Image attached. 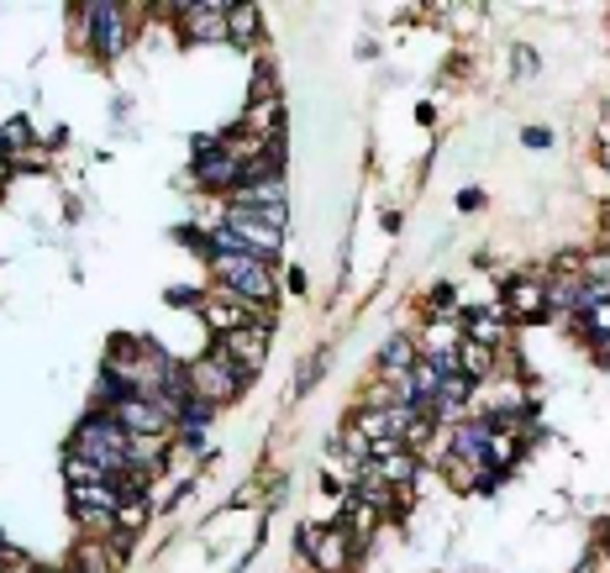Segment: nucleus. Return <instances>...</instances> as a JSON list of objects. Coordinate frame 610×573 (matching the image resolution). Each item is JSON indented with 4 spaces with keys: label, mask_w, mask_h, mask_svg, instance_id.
<instances>
[{
    "label": "nucleus",
    "mask_w": 610,
    "mask_h": 573,
    "mask_svg": "<svg viewBox=\"0 0 610 573\" xmlns=\"http://www.w3.org/2000/svg\"><path fill=\"white\" fill-rule=\"evenodd\" d=\"M479 206H485L479 190H463V195H457V211H479Z\"/></svg>",
    "instance_id": "25"
},
{
    "label": "nucleus",
    "mask_w": 610,
    "mask_h": 573,
    "mask_svg": "<svg viewBox=\"0 0 610 573\" xmlns=\"http://www.w3.org/2000/svg\"><path fill=\"white\" fill-rule=\"evenodd\" d=\"M126 442H132V437H126V431L111 422L106 411H90L85 422L74 426V437H69V448H74V453H85L95 468H106L111 479L132 468V458H126Z\"/></svg>",
    "instance_id": "4"
},
{
    "label": "nucleus",
    "mask_w": 610,
    "mask_h": 573,
    "mask_svg": "<svg viewBox=\"0 0 610 573\" xmlns=\"http://www.w3.org/2000/svg\"><path fill=\"white\" fill-rule=\"evenodd\" d=\"M521 143L542 153V148H552V132H548V126H526V132H521Z\"/></svg>",
    "instance_id": "23"
},
{
    "label": "nucleus",
    "mask_w": 610,
    "mask_h": 573,
    "mask_svg": "<svg viewBox=\"0 0 610 573\" xmlns=\"http://www.w3.org/2000/svg\"><path fill=\"white\" fill-rule=\"evenodd\" d=\"M148 521H152V505H148V500H122V511H117V532L137 542V537L148 532Z\"/></svg>",
    "instance_id": "19"
},
{
    "label": "nucleus",
    "mask_w": 610,
    "mask_h": 573,
    "mask_svg": "<svg viewBox=\"0 0 610 573\" xmlns=\"http://www.w3.org/2000/svg\"><path fill=\"white\" fill-rule=\"evenodd\" d=\"M327 368H332V348H321V353H310V363L295 368V394H310L321 379H327Z\"/></svg>",
    "instance_id": "20"
},
{
    "label": "nucleus",
    "mask_w": 610,
    "mask_h": 573,
    "mask_svg": "<svg viewBox=\"0 0 610 573\" xmlns=\"http://www.w3.org/2000/svg\"><path fill=\"white\" fill-rule=\"evenodd\" d=\"M416 358H422V342L416 337H385L379 342V358H374V374L379 379H405L411 368H416Z\"/></svg>",
    "instance_id": "15"
},
{
    "label": "nucleus",
    "mask_w": 610,
    "mask_h": 573,
    "mask_svg": "<svg viewBox=\"0 0 610 573\" xmlns=\"http://www.w3.org/2000/svg\"><path fill=\"white\" fill-rule=\"evenodd\" d=\"M206 264H211L216 284H227L232 295H243L247 305H258V310L274 316V301H279L274 264H264V258H253V253H211Z\"/></svg>",
    "instance_id": "2"
},
{
    "label": "nucleus",
    "mask_w": 610,
    "mask_h": 573,
    "mask_svg": "<svg viewBox=\"0 0 610 573\" xmlns=\"http://www.w3.org/2000/svg\"><path fill=\"white\" fill-rule=\"evenodd\" d=\"M258 32H264V11H258V5H227V42L253 48Z\"/></svg>",
    "instance_id": "17"
},
{
    "label": "nucleus",
    "mask_w": 610,
    "mask_h": 573,
    "mask_svg": "<svg viewBox=\"0 0 610 573\" xmlns=\"http://www.w3.org/2000/svg\"><path fill=\"white\" fill-rule=\"evenodd\" d=\"M310 290V279H305V269H290V295H305Z\"/></svg>",
    "instance_id": "26"
},
{
    "label": "nucleus",
    "mask_w": 610,
    "mask_h": 573,
    "mask_svg": "<svg viewBox=\"0 0 610 573\" xmlns=\"http://www.w3.org/2000/svg\"><path fill=\"white\" fill-rule=\"evenodd\" d=\"M5 180H16V169H11V158L0 153V184H5Z\"/></svg>",
    "instance_id": "27"
},
{
    "label": "nucleus",
    "mask_w": 610,
    "mask_h": 573,
    "mask_svg": "<svg viewBox=\"0 0 610 573\" xmlns=\"http://www.w3.org/2000/svg\"><path fill=\"white\" fill-rule=\"evenodd\" d=\"M59 573H69V569H59Z\"/></svg>",
    "instance_id": "29"
},
{
    "label": "nucleus",
    "mask_w": 610,
    "mask_h": 573,
    "mask_svg": "<svg viewBox=\"0 0 610 573\" xmlns=\"http://www.w3.org/2000/svg\"><path fill=\"white\" fill-rule=\"evenodd\" d=\"M200 321H206L216 337L243 332V327H274V316H269V310L247 305L243 295H232L227 284H211V290H206V301H200Z\"/></svg>",
    "instance_id": "6"
},
{
    "label": "nucleus",
    "mask_w": 610,
    "mask_h": 573,
    "mask_svg": "<svg viewBox=\"0 0 610 573\" xmlns=\"http://www.w3.org/2000/svg\"><path fill=\"white\" fill-rule=\"evenodd\" d=\"M221 227L232 232L237 253H253L264 264H274L284 247V227H290V206L279 211H247V206H221Z\"/></svg>",
    "instance_id": "3"
},
{
    "label": "nucleus",
    "mask_w": 610,
    "mask_h": 573,
    "mask_svg": "<svg viewBox=\"0 0 610 573\" xmlns=\"http://www.w3.org/2000/svg\"><path fill=\"white\" fill-rule=\"evenodd\" d=\"M247 385H253V379L237 374L227 358H216V353H200V358L184 363V390L195 394V400H206V405H216V411H221V405H232Z\"/></svg>",
    "instance_id": "5"
},
{
    "label": "nucleus",
    "mask_w": 610,
    "mask_h": 573,
    "mask_svg": "<svg viewBox=\"0 0 610 573\" xmlns=\"http://www.w3.org/2000/svg\"><path fill=\"white\" fill-rule=\"evenodd\" d=\"M143 11L148 5H122V0H90V5H80V16H85V48L100 63H122L126 48H132V32L143 27Z\"/></svg>",
    "instance_id": "1"
},
{
    "label": "nucleus",
    "mask_w": 610,
    "mask_h": 573,
    "mask_svg": "<svg viewBox=\"0 0 610 573\" xmlns=\"http://www.w3.org/2000/svg\"><path fill=\"white\" fill-rule=\"evenodd\" d=\"M600 552H610V526H606V532H600Z\"/></svg>",
    "instance_id": "28"
},
{
    "label": "nucleus",
    "mask_w": 610,
    "mask_h": 573,
    "mask_svg": "<svg viewBox=\"0 0 610 573\" xmlns=\"http://www.w3.org/2000/svg\"><path fill=\"white\" fill-rule=\"evenodd\" d=\"M574 573H610V552H589Z\"/></svg>",
    "instance_id": "24"
},
{
    "label": "nucleus",
    "mask_w": 610,
    "mask_h": 573,
    "mask_svg": "<svg viewBox=\"0 0 610 573\" xmlns=\"http://www.w3.org/2000/svg\"><path fill=\"white\" fill-rule=\"evenodd\" d=\"M305 563H310L316 573H353V569H358V547L347 542V532H342V526H332V521H327V526L316 532L310 552H305Z\"/></svg>",
    "instance_id": "10"
},
{
    "label": "nucleus",
    "mask_w": 610,
    "mask_h": 573,
    "mask_svg": "<svg viewBox=\"0 0 610 573\" xmlns=\"http://www.w3.org/2000/svg\"><path fill=\"white\" fill-rule=\"evenodd\" d=\"M206 353H216V358H227L237 374H264V363H269V327H243V332H227L216 337Z\"/></svg>",
    "instance_id": "8"
},
{
    "label": "nucleus",
    "mask_w": 610,
    "mask_h": 573,
    "mask_svg": "<svg viewBox=\"0 0 610 573\" xmlns=\"http://www.w3.org/2000/svg\"><path fill=\"white\" fill-rule=\"evenodd\" d=\"M174 32L190 48L227 42V0H184V5H174Z\"/></svg>",
    "instance_id": "7"
},
{
    "label": "nucleus",
    "mask_w": 610,
    "mask_h": 573,
    "mask_svg": "<svg viewBox=\"0 0 610 573\" xmlns=\"http://www.w3.org/2000/svg\"><path fill=\"white\" fill-rule=\"evenodd\" d=\"M284 174H264V180H243L221 206H247V211H279L284 206Z\"/></svg>",
    "instance_id": "14"
},
{
    "label": "nucleus",
    "mask_w": 610,
    "mask_h": 573,
    "mask_svg": "<svg viewBox=\"0 0 610 573\" xmlns=\"http://www.w3.org/2000/svg\"><path fill=\"white\" fill-rule=\"evenodd\" d=\"M500 368V353H489V348H479V342H457V374L468 379V385H485L489 374Z\"/></svg>",
    "instance_id": "16"
},
{
    "label": "nucleus",
    "mask_w": 610,
    "mask_h": 573,
    "mask_svg": "<svg viewBox=\"0 0 610 573\" xmlns=\"http://www.w3.org/2000/svg\"><path fill=\"white\" fill-rule=\"evenodd\" d=\"M364 474L385 484V489H411V484L422 479V453H411V448H400V453H385V458H368Z\"/></svg>",
    "instance_id": "13"
},
{
    "label": "nucleus",
    "mask_w": 610,
    "mask_h": 573,
    "mask_svg": "<svg viewBox=\"0 0 610 573\" xmlns=\"http://www.w3.org/2000/svg\"><path fill=\"white\" fill-rule=\"evenodd\" d=\"M69 573H122L126 569V552L117 542H100V537H80L63 558Z\"/></svg>",
    "instance_id": "12"
},
{
    "label": "nucleus",
    "mask_w": 610,
    "mask_h": 573,
    "mask_svg": "<svg viewBox=\"0 0 610 573\" xmlns=\"http://www.w3.org/2000/svg\"><path fill=\"white\" fill-rule=\"evenodd\" d=\"M511 69H516L521 80H532V74H537V53H532L526 42H516V48H511Z\"/></svg>",
    "instance_id": "22"
},
{
    "label": "nucleus",
    "mask_w": 610,
    "mask_h": 573,
    "mask_svg": "<svg viewBox=\"0 0 610 573\" xmlns=\"http://www.w3.org/2000/svg\"><path fill=\"white\" fill-rule=\"evenodd\" d=\"M500 310H505L511 321H548V279H537V273H516V279H505V290H500Z\"/></svg>",
    "instance_id": "9"
},
{
    "label": "nucleus",
    "mask_w": 610,
    "mask_h": 573,
    "mask_svg": "<svg viewBox=\"0 0 610 573\" xmlns=\"http://www.w3.org/2000/svg\"><path fill=\"white\" fill-rule=\"evenodd\" d=\"M0 153H5V148H0Z\"/></svg>",
    "instance_id": "30"
},
{
    "label": "nucleus",
    "mask_w": 610,
    "mask_h": 573,
    "mask_svg": "<svg viewBox=\"0 0 610 573\" xmlns=\"http://www.w3.org/2000/svg\"><path fill=\"white\" fill-rule=\"evenodd\" d=\"M457 332L468 342H479V348H489V353H500L511 342V316L500 310V301L485 305V310H457Z\"/></svg>",
    "instance_id": "11"
},
{
    "label": "nucleus",
    "mask_w": 610,
    "mask_h": 573,
    "mask_svg": "<svg viewBox=\"0 0 610 573\" xmlns=\"http://www.w3.org/2000/svg\"><path fill=\"white\" fill-rule=\"evenodd\" d=\"M59 474H63V489H80V484H100V479H111L106 468H95L85 453H74V448H63L59 458Z\"/></svg>",
    "instance_id": "18"
},
{
    "label": "nucleus",
    "mask_w": 610,
    "mask_h": 573,
    "mask_svg": "<svg viewBox=\"0 0 610 573\" xmlns=\"http://www.w3.org/2000/svg\"><path fill=\"white\" fill-rule=\"evenodd\" d=\"M269 100H279L274 63H253V90H247V106H269Z\"/></svg>",
    "instance_id": "21"
}]
</instances>
